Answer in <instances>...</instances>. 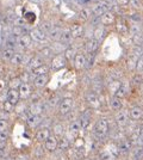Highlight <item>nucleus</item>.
<instances>
[{
    "label": "nucleus",
    "instance_id": "nucleus-28",
    "mask_svg": "<svg viewBox=\"0 0 143 160\" xmlns=\"http://www.w3.org/2000/svg\"><path fill=\"white\" fill-rule=\"evenodd\" d=\"M137 61H138V58H137L136 55H134L132 53L126 58V60H125V67H126V69L129 72H136Z\"/></svg>",
    "mask_w": 143,
    "mask_h": 160
},
{
    "label": "nucleus",
    "instance_id": "nucleus-31",
    "mask_svg": "<svg viewBox=\"0 0 143 160\" xmlns=\"http://www.w3.org/2000/svg\"><path fill=\"white\" fill-rule=\"evenodd\" d=\"M29 72L31 73L32 78H36V77H40V75L49 74V72H50V67H49V65L44 63V65L37 67V68H35V69H32V71H29Z\"/></svg>",
    "mask_w": 143,
    "mask_h": 160
},
{
    "label": "nucleus",
    "instance_id": "nucleus-40",
    "mask_svg": "<svg viewBox=\"0 0 143 160\" xmlns=\"http://www.w3.org/2000/svg\"><path fill=\"white\" fill-rule=\"evenodd\" d=\"M69 147H70V140H69L66 135L59 139V147H57V148H60L62 152L67 151Z\"/></svg>",
    "mask_w": 143,
    "mask_h": 160
},
{
    "label": "nucleus",
    "instance_id": "nucleus-5",
    "mask_svg": "<svg viewBox=\"0 0 143 160\" xmlns=\"http://www.w3.org/2000/svg\"><path fill=\"white\" fill-rule=\"evenodd\" d=\"M67 63H68V61L66 60L63 53L56 54V55H54V56L51 58L49 67H50V71L57 72V71H61L62 68H64V67L67 66Z\"/></svg>",
    "mask_w": 143,
    "mask_h": 160
},
{
    "label": "nucleus",
    "instance_id": "nucleus-34",
    "mask_svg": "<svg viewBox=\"0 0 143 160\" xmlns=\"http://www.w3.org/2000/svg\"><path fill=\"white\" fill-rule=\"evenodd\" d=\"M118 155L110 149H102L99 153V160H117Z\"/></svg>",
    "mask_w": 143,
    "mask_h": 160
},
{
    "label": "nucleus",
    "instance_id": "nucleus-11",
    "mask_svg": "<svg viewBox=\"0 0 143 160\" xmlns=\"http://www.w3.org/2000/svg\"><path fill=\"white\" fill-rule=\"evenodd\" d=\"M115 29H116L117 32L122 36H125L130 32V25L128 24L126 19H124L122 17L117 18L116 23H115Z\"/></svg>",
    "mask_w": 143,
    "mask_h": 160
},
{
    "label": "nucleus",
    "instance_id": "nucleus-38",
    "mask_svg": "<svg viewBox=\"0 0 143 160\" xmlns=\"http://www.w3.org/2000/svg\"><path fill=\"white\" fill-rule=\"evenodd\" d=\"M14 50L12 49H8V48H4L2 50H1V54H0V58H1V60L5 61V62H10L11 59L13 58L14 55Z\"/></svg>",
    "mask_w": 143,
    "mask_h": 160
},
{
    "label": "nucleus",
    "instance_id": "nucleus-39",
    "mask_svg": "<svg viewBox=\"0 0 143 160\" xmlns=\"http://www.w3.org/2000/svg\"><path fill=\"white\" fill-rule=\"evenodd\" d=\"M23 61H24V54L19 53V52H16L13 58L10 61V63L12 66H21L23 65Z\"/></svg>",
    "mask_w": 143,
    "mask_h": 160
},
{
    "label": "nucleus",
    "instance_id": "nucleus-12",
    "mask_svg": "<svg viewBox=\"0 0 143 160\" xmlns=\"http://www.w3.org/2000/svg\"><path fill=\"white\" fill-rule=\"evenodd\" d=\"M79 122H80V126H81V129L83 130H87L91 126V122H92V110L91 109H87L85 110L79 116Z\"/></svg>",
    "mask_w": 143,
    "mask_h": 160
},
{
    "label": "nucleus",
    "instance_id": "nucleus-50",
    "mask_svg": "<svg viewBox=\"0 0 143 160\" xmlns=\"http://www.w3.org/2000/svg\"><path fill=\"white\" fill-rule=\"evenodd\" d=\"M10 129V121L8 120H0V132H5Z\"/></svg>",
    "mask_w": 143,
    "mask_h": 160
},
{
    "label": "nucleus",
    "instance_id": "nucleus-18",
    "mask_svg": "<svg viewBox=\"0 0 143 160\" xmlns=\"http://www.w3.org/2000/svg\"><path fill=\"white\" fill-rule=\"evenodd\" d=\"M19 91V96H21V100H27L29 98H31L32 96V86L27 82H21V85L18 88Z\"/></svg>",
    "mask_w": 143,
    "mask_h": 160
},
{
    "label": "nucleus",
    "instance_id": "nucleus-54",
    "mask_svg": "<svg viewBox=\"0 0 143 160\" xmlns=\"http://www.w3.org/2000/svg\"><path fill=\"white\" fill-rule=\"evenodd\" d=\"M136 72L137 73H143V55L138 59V61H137Z\"/></svg>",
    "mask_w": 143,
    "mask_h": 160
},
{
    "label": "nucleus",
    "instance_id": "nucleus-51",
    "mask_svg": "<svg viewBox=\"0 0 143 160\" xmlns=\"http://www.w3.org/2000/svg\"><path fill=\"white\" fill-rule=\"evenodd\" d=\"M130 6L135 10H138L140 7L142 6V0H130Z\"/></svg>",
    "mask_w": 143,
    "mask_h": 160
},
{
    "label": "nucleus",
    "instance_id": "nucleus-22",
    "mask_svg": "<svg viewBox=\"0 0 143 160\" xmlns=\"http://www.w3.org/2000/svg\"><path fill=\"white\" fill-rule=\"evenodd\" d=\"M73 36H72V32H70V30L69 29H62V32H61V36H60V40L59 42H61L63 46H66V47H69V46H72L73 44Z\"/></svg>",
    "mask_w": 143,
    "mask_h": 160
},
{
    "label": "nucleus",
    "instance_id": "nucleus-7",
    "mask_svg": "<svg viewBox=\"0 0 143 160\" xmlns=\"http://www.w3.org/2000/svg\"><path fill=\"white\" fill-rule=\"evenodd\" d=\"M117 146H118L119 155H128V154L132 151L134 143L131 142V140H130L129 138H125V139H123L122 141H119V142L117 143Z\"/></svg>",
    "mask_w": 143,
    "mask_h": 160
},
{
    "label": "nucleus",
    "instance_id": "nucleus-3",
    "mask_svg": "<svg viewBox=\"0 0 143 160\" xmlns=\"http://www.w3.org/2000/svg\"><path fill=\"white\" fill-rule=\"evenodd\" d=\"M85 102L91 110H98L102 108V99L99 97V93H97L92 90L85 94Z\"/></svg>",
    "mask_w": 143,
    "mask_h": 160
},
{
    "label": "nucleus",
    "instance_id": "nucleus-30",
    "mask_svg": "<svg viewBox=\"0 0 143 160\" xmlns=\"http://www.w3.org/2000/svg\"><path fill=\"white\" fill-rule=\"evenodd\" d=\"M44 63H45V62H44V59L41 58L38 54H37V55H34V56H32V59H31L30 62H29V65L26 66L27 71H32V69L42 66V65H44Z\"/></svg>",
    "mask_w": 143,
    "mask_h": 160
},
{
    "label": "nucleus",
    "instance_id": "nucleus-41",
    "mask_svg": "<svg viewBox=\"0 0 143 160\" xmlns=\"http://www.w3.org/2000/svg\"><path fill=\"white\" fill-rule=\"evenodd\" d=\"M38 55H40L41 58H43L44 60H45V59H50V60H51V58L54 56V53H53L51 48L47 46V47H43L41 50L38 52Z\"/></svg>",
    "mask_w": 143,
    "mask_h": 160
},
{
    "label": "nucleus",
    "instance_id": "nucleus-14",
    "mask_svg": "<svg viewBox=\"0 0 143 160\" xmlns=\"http://www.w3.org/2000/svg\"><path fill=\"white\" fill-rule=\"evenodd\" d=\"M73 65L76 71H82L85 69L87 66V56L85 53H78L75 56L74 61H73Z\"/></svg>",
    "mask_w": 143,
    "mask_h": 160
},
{
    "label": "nucleus",
    "instance_id": "nucleus-62",
    "mask_svg": "<svg viewBox=\"0 0 143 160\" xmlns=\"http://www.w3.org/2000/svg\"><path fill=\"white\" fill-rule=\"evenodd\" d=\"M140 46L143 48V36H142V40H141V44H140Z\"/></svg>",
    "mask_w": 143,
    "mask_h": 160
},
{
    "label": "nucleus",
    "instance_id": "nucleus-52",
    "mask_svg": "<svg viewBox=\"0 0 143 160\" xmlns=\"http://www.w3.org/2000/svg\"><path fill=\"white\" fill-rule=\"evenodd\" d=\"M23 17H24V19L26 20V23H32L36 19V16L34 13H31V12H26Z\"/></svg>",
    "mask_w": 143,
    "mask_h": 160
},
{
    "label": "nucleus",
    "instance_id": "nucleus-44",
    "mask_svg": "<svg viewBox=\"0 0 143 160\" xmlns=\"http://www.w3.org/2000/svg\"><path fill=\"white\" fill-rule=\"evenodd\" d=\"M53 135H55L56 138H62V136H64V129H63V126H62L61 123H55L54 126H53Z\"/></svg>",
    "mask_w": 143,
    "mask_h": 160
},
{
    "label": "nucleus",
    "instance_id": "nucleus-21",
    "mask_svg": "<svg viewBox=\"0 0 143 160\" xmlns=\"http://www.w3.org/2000/svg\"><path fill=\"white\" fill-rule=\"evenodd\" d=\"M109 107L113 112H118V111L124 109V102H123V99L118 98L116 96H112V97H110Z\"/></svg>",
    "mask_w": 143,
    "mask_h": 160
},
{
    "label": "nucleus",
    "instance_id": "nucleus-59",
    "mask_svg": "<svg viewBox=\"0 0 143 160\" xmlns=\"http://www.w3.org/2000/svg\"><path fill=\"white\" fill-rule=\"evenodd\" d=\"M135 146L143 147V136H140V138H138V140L135 142Z\"/></svg>",
    "mask_w": 143,
    "mask_h": 160
},
{
    "label": "nucleus",
    "instance_id": "nucleus-45",
    "mask_svg": "<svg viewBox=\"0 0 143 160\" xmlns=\"http://www.w3.org/2000/svg\"><path fill=\"white\" fill-rule=\"evenodd\" d=\"M5 48H8V49H12L16 52V49L18 48V44H17V38L13 37V36H10L7 37L6 41H5Z\"/></svg>",
    "mask_w": 143,
    "mask_h": 160
},
{
    "label": "nucleus",
    "instance_id": "nucleus-35",
    "mask_svg": "<svg viewBox=\"0 0 143 160\" xmlns=\"http://www.w3.org/2000/svg\"><path fill=\"white\" fill-rule=\"evenodd\" d=\"M76 54H78V49H76L74 46H69V47L66 48V50L63 52V55H64L66 60L68 61V62L69 61H74Z\"/></svg>",
    "mask_w": 143,
    "mask_h": 160
},
{
    "label": "nucleus",
    "instance_id": "nucleus-57",
    "mask_svg": "<svg viewBox=\"0 0 143 160\" xmlns=\"http://www.w3.org/2000/svg\"><path fill=\"white\" fill-rule=\"evenodd\" d=\"M116 4L119 7L128 6V5L130 4V0H116Z\"/></svg>",
    "mask_w": 143,
    "mask_h": 160
},
{
    "label": "nucleus",
    "instance_id": "nucleus-47",
    "mask_svg": "<svg viewBox=\"0 0 143 160\" xmlns=\"http://www.w3.org/2000/svg\"><path fill=\"white\" fill-rule=\"evenodd\" d=\"M21 85V80L19 77H17V78H12V79L10 80V82H8L10 88H16V90H18Z\"/></svg>",
    "mask_w": 143,
    "mask_h": 160
},
{
    "label": "nucleus",
    "instance_id": "nucleus-49",
    "mask_svg": "<svg viewBox=\"0 0 143 160\" xmlns=\"http://www.w3.org/2000/svg\"><path fill=\"white\" fill-rule=\"evenodd\" d=\"M10 139V132H0V143H7V141Z\"/></svg>",
    "mask_w": 143,
    "mask_h": 160
},
{
    "label": "nucleus",
    "instance_id": "nucleus-4",
    "mask_svg": "<svg viewBox=\"0 0 143 160\" xmlns=\"http://www.w3.org/2000/svg\"><path fill=\"white\" fill-rule=\"evenodd\" d=\"M113 121L116 123L117 128H121V129H124V128L128 127L130 121V116H129V110L126 109H123L118 112H115V116H113Z\"/></svg>",
    "mask_w": 143,
    "mask_h": 160
},
{
    "label": "nucleus",
    "instance_id": "nucleus-10",
    "mask_svg": "<svg viewBox=\"0 0 143 160\" xmlns=\"http://www.w3.org/2000/svg\"><path fill=\"white\" fill-rule=\"evenodd\" d=\"M130 91H131V82L129 80L124 79L122 80L121 86H119V88H118V91H117V93L115 96L121 98V99H124L130 94Z\"/></svg>",
    "mask_w": 143,
    "mask_h": 160
},
{
    "label": "nucleus",
    "instance_id": "nucleus-9",
    "mask_svg": "<svg viewBox=\"0 0 143 160\" xmlns=\"http://www.w3.org/2000/svg\"><path fill=\"white\" fill-rule=\"evenodd\" d=\"M29 35H30L32 42H36V43H45V42H48V36L38 28L31 29Z\"/></svg>",
    "mask_w": 143,
    "mask_h": 160
},
{
    "label": "nucleus",
    "instance_id": "nucleus-63",
    "mask_svg": "<svg viewBox=\"0 0 143 160\" xmlns=\"http://www.w3.org/2000/svg\"><path fill=\"white\" fill-rule=\"evenodd\" d=\"M14 1H16V0H14Z\"/></svg>",
    "mask_w": 143,
    "mask_h": 160
},
{
    "label": "nucleus",
    "instance_id": "nucleus-58",
    "mask_svg": "<svg viewBox=\"0 0 143 160\" xmlns=\"http://www.w3.org/2000/svg\"><path fill=\"white\" fill-rule=\"evenodd\" d=\"M10 118V113L6 111H0V120H8Z\"/></svg>",
    "mask_w": 143,
    "mask_h": 160
},
{
    "label": "nucleus",
    "instance_id": "nucleus-48",
    "mask_svg": "<svg viewBox=\"0 0 143 160\" xmlns=\"http://www.w3.org/2000/svg\"><path fill=\"white\" fill-rule=\"evenodd\" d=\"M2 110L8 113H11L12 111H14V107L8 102V100H5V102L2 103Z\"/></svg>",
    "mask_w": 143,
    "mask_h": 160
},
{
    "label": "nucleus",
    "instance_id": "nucleus-42",
    "mask_svg": "<svg viewBox=\"0 0 143 160\" xmlns=\"http://www.w3.org/2000/svg\"><path fill=\"white\" fill-rule=\"evenodd\" d=\"M50 48H51V50H53V53H54V55H56V54H62V52H64L66 50V46H63L61 42H53V44L50 46Z\"/></svg>",
    "mask_w": 143,
    "mask_h": 160
},
{
    "label": "nucleus",
    "instance_id": "nucleus-33",
    "mask_svg": "<svg viewBox=\"0 0 143 160\" xmlns=\"http://www.w3.org/2000/svg\"><path fill=\"white\" fill-rule=\"evenodd\" d=\"M61 32H62V29H61V28L54 25V28L51 29V31L48 33V40L51 41V42H57V41L60 40Z\"/></svg>",
    "mask_w": 143,
    "mask_h": 160
},
{
    "label": "nucleus",
    "instance_id": "nucleus-56",
    "mask_svg": "<svg viewBox=\"0 0 143 160\" xmlns=\"http://www.w3.org/2000/svg\"><path fill=\"white\" fill-rule=\"evenodd\" d=\"M6 18L8 22H16V19H17V17H16V13H14L13 11H10L8 13H7Z\"/></svg>",
    "mask_w": 143,
    "mask_h": 160
},
{
    "label": "nucleus",
    "instance_id": "nucleus-60",
    "mask_svg": "<svg viewBox=\"0 0 143 160\" xmlns=\"http://www.w3.org/2000/svg\"><path fill=\"white\" fill-rule=\"evenodd\" d=\"M138 128H140V133H141V136H143V123H142V124H140V126H138Z\"/></svg>",
    "mask_w": 143,
    "mask_h": 160
},
{
    "label": "nucleus",
    "instance_id": "nucleus-29",
    "mask_svg": "<svg viewBox=\"0 0 143 160\" xmlns=\"http://www.w3.org/2000/svg\"><path fill=\"white\" fill-rule=\"evenodd\" d=\"M29 115H43L44 112V105L41 102H36V103H31L29 105Z\"/></svg>",
    "mask_w": 143,
    "mask_h": 160
},
{
    "label": "nucleus",
    "instance_id": "nucleus-23",
    "mask_svg": "<svg viewBox=\"0 0 143 160\" xmlns=\"http://www.w3.org/2000/svg\"><path fill=\"white\" fill-rule=\"evenodd\" d=\"M6 100H8L13 107H16L19 102H21V96H19V91L16 88H10L6 93Z\"/></svg>",
    "mask_w": 143,
    "mask_h": 160
},
{
    "label": "nucleus",
    "instance_id": "nucleus-16",
    "mask_svg": "<svg viewBox=\"0 0 143 160\" xmlns=\"http://www.w3.org/2000/svg\"><path fill=\"white\" fill-rule=\"evenodd\" d=\"M43 121H44L43 115H27L26 116V124L32 129L41 127Z\"/></svg>",
    "mask_w": 143,
    "mask_h": 160
},
{
    "label": "nucleus",
    "instance_id": "nucleus-53",
    "mask_svg": "<svg viewBox=\"0 0 143 160\" xmlns=\"http://www.w3.org/2000/svg\"><path fill=\"white\" fill-rule=\"evenodd\" d=\"M60 102H61V99L57 96H54V97H51V99L49 100V105L50 107H59Z\"/></svg>",
    "mask_w": 143,
    "mask_h": 160
},
{
    "label": "nucleus",
    "instance_id": "nucleus-46",
    "mask_svg": "<svg viewBox=\"0 0 143 160\" xmlns=\"http://www.w3.org/2000/svg\"><path fill=\"white\" fill-rule=\"evenodd\" d=\"M53 28H54L53 23H51V22H48V20H45V22H43V23H41V24H40L38 29H41L42 31H43V32L48 36V33L51 31V29H53Z\"/></svg>",
    "mask_w": 143,
    "mask_h": 160
},
{
    "label": "nucleus",
    "instance_id": "nucleus-6",
    "mask_svg": "<svg viewBox=\"0 0 143 160\" xmlns=\"http://www.w3.org/2000/svg\"><path fill=\"white\" fill-rule=\"evenodd\" d=\"M110 7H111L110 2H107V1H100V2H98L97 5L92 7V14L94 17H97V18H100L105 12L110 11Z\"/></svg>",
    "mask_w": 143,
    "mask_h": 160
},
{
    "label": "nucleus",
    "instance_id": "nucleus-27",
    "mask_svg": "<svg viewBox=\"0 0 143 160\" xmlns=\"http://www.w3.org/2000/svg\"><path fill=\"white\" fill-rule=\"evenodd\" d=\"M80 132H81V126H80L79 120H74V121H72V122H69L67 133L70 134L72 138H76V136L80 134Z\"/></svg>",
    "mask_w": 143,
    "mask_h": 160
},
{
    "label": "nucleus",
    "instance_id": "nucleus-25",
    "mask_svg": "<svg viewBox=\"0 0 143 160\" xmlns=\"http://www.w3.org/2000/svg\"><path fill=\"white\" fill-rule=\"evenodd\" d=\"M31 43H32V40H31V37H30L29 33H25V35L21 36L19 38H17L18 48L21 49V50H25V49H27V48H30Z\"/></svg>",
    "mask_w": 143,
    "mask_h": 160
},
{
    "label": "nucleus",
    "instance_id": "nucleus-13",
    "mask_svg": "<svg viewBox=\"0 0 143 160\" xmlns=\"http://www.w3.org/2000/svg\"><path fill=\"white\" fill-rule=\"evenodd\" d=\"M69 30H70L72 36H73L74 40H78V38L83 37V36H85V32H86L83 24H82V23H79V22L73 23V24L70 25V28H69Z\"/></svg>",
    "mask_w": 143,
    "mask_h": 160
},
{
    "label": "nucleus",
    "instance_id": "nucleus-24",
    "mask_svg": "<svg viewBox=\"0 0 143 160\" xmlns=\"http://www.w3.org/2000/svg\"><path fill=\"white\" fill-rule=\"evenodd\" d=\"M49 74H45V75H40V77H36L32 80V85L34 87H36L37 90H42L48 85L49 82Z\"/></svg>",
    "mask_w": 143,
    "mask_h": 160
},
{
    "label": "nucleus",
    "instance_id": "nucleus-20",
    "mask_svg": "<svg viewBox=\"0 0 143 160\" xmlns=\"http://www.w3.org/2000/svg\"><path fill=\"white\" fill-rule=\"evenodd\" d=\"M43 145H44V149L47 152L53 153V152H55L57 149V147H59V138H56L55 135H50L49 139Z\"/></svg>",
    "mask_w": 143,
    "mask_h": 160
},
{
    "label": "nucleus",
    "instance_id": "nucleus-8",
    "mask_svg": "<svg viewBox=\"0 0 143 160\" xmlns=\"http://www.w3.org/2000/svg\"><path fill=\"white\" fill-rule=\"evenodd\" d=\"M83 48H85V52H86L87 55H95L98 53L99 48H100V42H98V41L92 37V38H88L85 42Z\"/></svg>",
    "mask_w": 143,
    "mask_h": 160
},
{
    "label": "nucleus",
    "instance_id": "nucleus-2",
    "mask_svg": "<svg viewBox=\"0 0 143 160\" xmlns=\"http://www.w3.org/2000/svg\"><path fill=\"white\" fill-rule=\"evenodd\" d=\"M73 108H74V99L72 97H64L61 99L57 107V113L61 117H67L68 115H70Z\"/></svg>",
    "mask_w": 143,
    "mask_h": 160
},
{
    "label": "nucleus",
    "instance_id": "nucleus-37",
    "mask_svg": "<svg viewBox=\"0 0 143 160\" xmlns=\"http://www.w3.org/2000/svg\"><path fill=\"white\" fill-rule=\"evenodd\" d=\"M27 111H29V107H27L24 102H19V103L14 107V112L17 113L18 116H24V113L27 116V115H29Z\"/></svg>",
    "mask_w": 143,
    "mask_h": 160
},
{
    "label": "nucleus",
    "instance_id": "nucleus-32",
    "mask_svg": "<svg viewBox=\"0 0 143 160\" xmlns=\"http://www.w3.org/2000/svg\"><path fill=\"white\" fill-rule=\"evenodd\" d=\"M92 16V8L89 7H83L80 10V12L78 13V19L79 23H83V22H88L89 18Z\"/></svg>",
    "mask_w": 143,
    "mask_h": 160
},
{
    "label": "nucleus",
    "instance_id": "nucleus-17",
    "mask_svg": "<svg viewBox=\"0 0 143 160\" xmlns=\"http://www.w3.org/2000/svg\"><path fill=\"white\" fill-rule=\"evenodd\" d=\"M130 121L134 122H141L143 121V107L141 105H135L129 110Z\"/></svg>",
    "mask_w": 143,
    "mask_h": 160
},
{
    "label": "nucleus",
    "instance_id": "nucleus-26",
    "mask_svg": "<svg viewBox=\"0 0 143 160\" xmlns=\"http://www.w3.org/2000/svg\"><path fill=\"white\" fill-rule=\"evenodd\" d=\"M105 36H106V28L102 24L95 25L94 30H93V38L102 43V41L105 38Z\"/></svg>",
    "mask_w": 143,
    "mask_h": 160
},
{
    "label": "nucleus",
    "instance_id": "nucleus-43",
    "mask_svg": "<svg viewBox=\"0 0 143 160\" xmlns=\"http://www.w3.org/2000/svg\"><path fill=\"white\" fill-rule=\"evenodd\" d=\"M131 153H132V160H143V147L134 146Z\"/></svg>",
    "mask_w": 143,
    "mask_h": 160
},
{
    "label": "nucleus",
    "instance_id": "nucleus-19",
    "mask_svg": "<svg viewBox=\"0 0 143 160\" xmlns=\"http://www.w3.org/2000/svg\"><path fill=\"white\" fill-rule=\"evenodd\" d=\"M116 20H117L116 13H113L112 11H107V12H105L100 17V24L106 28V27H110V25H115Z\"/></svg>",
    "mask_w": 143,
    "mask_h": 160
},
{
    "label": "nucleus",
    "instance_id": "nucleus-1",
    "mask_svg": "<svg viewBox=\"0 0 143 160\" xmlns=\"http://www.w3.org/2000/svg\"><path fill=\"white\" fill-rule=\"evenodd\" d=\"M110 134V121L106 117H100L93 126V136L97 140H104Z\"/></svg>",
    "mask_w": 143,
    "mask_h": 160
},
{
    "label": "nucleus",
    "instance_id": "nucleus-36",
    "mask_svg": "<svg viewBox=\"0 0 143 160\" xmlns=\"http://www.w3.org/2000/svg\"><path fill=\"white\" fill-rule=\"evenodd\" d=\"M130 82H131V86L140 88L143 85V73H137V72H135L134 75L131 77Z\"/></svg>",
    "mask_w": 143,
    "mask_h": 160
},
{
    "label": "nucleus",
    "instance_id": "nucleus-15",
    "mask_svg": "<svg viewBox=\"0 0 143 160\" xmlns=\"http://www.w3.org/2000/svg\"><path fill=\"white\" fill-rule=\"evenodd\" d=\"M50 135H51V130H50V128L41 127L37 132H36L35 138H36V141H37L38 143L43 145V143L49 139V136H50Z\"/></svg>",
    "mask_w": 143,
    "mask_h": 160
},
{
    "label": "nucleus",
    "instance_id": "nucleus-55",
    "mask_svg": "<svg viewBox=\"0 0 143 160\" xmlns=\"http://www.w3.org/2000/svg\"><path fill=\"white\" fill-rule=\"evenodd\" d=\"M14 23H16V25H18V27H24L25 23H26V20L24 19V17H18Z\"/></svg>",
    "mask_w": 143,
    "mask_h": 160
},
{
    "label": "nucleus",
    "instance_id": "nucleus-61",
    "mask_svg": "<svg viewBox=\"0 0 143 160\" xmlns=\"http://www.w3.org/2000/svg\"><path fill=\"white\" fill-rule=\"evenodd\" d=\"M79 1H80V2H81V0H79ZM82 1H83V4H86V2H88L89 0H82Z\"/></svg>",
    "mask_w": 143,
    "mask_h": 160
}]
</instances>
